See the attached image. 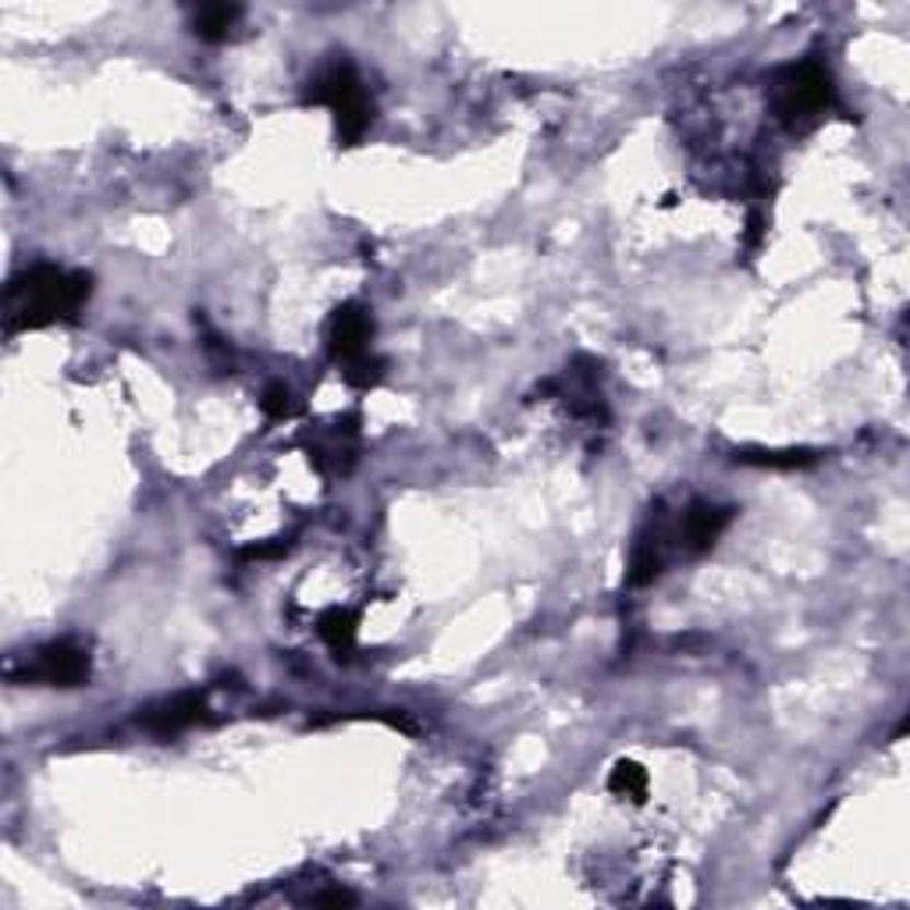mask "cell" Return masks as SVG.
I'll return each instance as SVG.
<instances>
[{"label":"cell","instance_id":"cell-2","mask_svg":"<svg viewBox=\"0 0 910 910\" xmlns=\"http://www.w3.org/2000/svg\"><path fill=\"white\" fill-rule=\"evenodd\" d=\"M310 100L313 104L331 107L335 132H338L341 147H355L370 128V121H374V104L366 100V90H363L360 75H355V68L346 61L331 65L317 82H313Z\"/></svg>","mask_w":910,"mask_h":910},{"label":"cell","instance_id":"cell-1","mask_svg":"<svg viewBox=\"0 0 910 910\" xmlns=\"http://www.w3.org/2000/svg\"><path fill=\"white\" fill-rule=\"evenodd\" d=\"M93 295V275L36 264L8 284V331H36L57 320H71Z\"/></svg>","mask_w":910,"mask_h":910},{"label":"cell","instance_id":"cell-13","mask_svg":"<svg viewBox=\"0 0 910 910\" xmlns=\"http://www.w3.org/2000/svg\"><path fill=\"white\" fill-rule=\"evenodd\" d=\"M658 573H662V555L654 551L651 545H640L633 551V559H630V573H626L630 587H644V583H651Z\"/></svg>","mask_w":910,"mask_h":910},{"label":"cell","instance_id":"cell-7","mask_svg":"<svg viewBox=\"0 0 910 910\" xmlns=\"http://www.w3.org/2000/svg\"><path fill=\"white\" fill-rule=\"evenodd\" d=\"M203 711H207V704L199 693H178V697H171V701L150 708V715L142 719V725L156 736H175L203 719Z\"/></svg>","mask_w":910,"mask_h":910},{"label":"cell","instance_id":"cell-9","mask_svg":"<svg viewBox=\"0 0 910 910\" xmlns=\"http://www.w3.org/2000/svg\"><path fill=\"white\" fill-rule=\"evenodd\" d=\"M736 463L765 466V469H804V466H815L818 455L807 448H744L736 452Z\"/></svg>","mask_w":910,"mask_h":910},{"label":"cell","instance_id":"cell-14","mask_svg":"<svg viewBox=\"0 0 910 910\" xmlns=\"http://www.w3.org/2000/svg\"><path fill=\"white\" fill-rule=\"evenodd\" d=\"M260 409L267 412L270 420H284L292 417L295 406H292V392L284 388V384H267V392L260 398Z\"/></svg>","mask_w":910,"mask_h":910},{"label":"cell","instance_id":"cell-10","mask_svg":"<svg viewBox=\"0 0 910 910\" xmlns=\"http://www.w3.org/2000/svg\"><path fill=\"white\" fill-rule=\"evenodd\" d=\"M317 630L324 637V644L331 648L338 658L346 651H352V644H355V616H352V611H341V608L324 611Z\"/></svg>","mask_w":910,"mask_h":910},{"label":"cell","instance_id":"cell-15","mask_svg":"<svg viewBox=\"0 0 910 910\" xmlns=\"http://www.w3.org/2000/svg\"><path fill=\"white\" fill-rule=\"evenodd\" d=\"M284 548V540H278V545H260V548H246L242 551V559H275V555H281Z\"/></svg>","mask_w":910,"mask_h":910},{"label":"cell","instance_id":"cell-5","mask_svg":"<svg viewBox=\"0 0 910 910\" xmlns=\"http://www.w3.org/2000/svg\"><path fill=\"white\" fill-rule=\"evenodd\" d=\"M374 338V317L360 303H346L335 310L331 324H327V346L338 363H349L355 355L366 352V341Z\"/></svg>","mask_w":910,"mask_h":910},{"label":"cell","instance_id":"cell-12","mask_svg":"<svg viewBox=\"0 0 910 910\" xmlns=\"http://www.w3.org/2000/svg\"><path fill=\"white\" fill-rule=\"evenodd\" d=\"M341 377H346V384H352V388H374V384L384 377V360L363 352V355H355V360L341 363Z\"/></svg>","mask_w":910,"mask_h":910},{"label":"cell","instance_id":"cell-4","mask_svg":"<svg viewBox=\"0 0 910 910\" xmlns=\"http://www.w3.org/2000/svg\"><path fill=\"white\" fill-rule=\"evenodd\" d=\"M832 104V79L815 61H801L779 71L775 79V110L782 121L810 118Z\"/></svg>","mask_w":910,"mask_h":910},{"label":"cell","instance_id":"cell-3","mask_svg":"<svg viewBox=\"0 0 910 910\" xmlns=\"http://www.w3.org/2000/svg\"><path fill=\"white\" fill-rule=\"evenodd\" d=\"M8 679L22 682V687H82L90 679V654L79 644H71V640H57V644L39 648L22 665L11 662Z\"/></svg>","mask_w":910,"mask_h":910},{"label":"cell","instance_id":"cell-8","mask_svg":"<svg viewBox=\"0 0 910 910\" xmlns=\"http://www.w3.org/2000/svg\"><path fill=\"white\" fill-rule=\"evenodd\" d=\"M242 8L238 4H203L192 19V33L203 43H221L238 25Z\"/></svg>","mask_w":910,"mask_h":910},{"label":"cell","instance_id":"cell-6","mask_svg":"<svg viewBox=\"0 0 910 910\" xmlns=\"http://www.w3.org/2000/svg\"><path fill=\"white\" fill-rule=\"evenodd\" d=\"M733 523L730 505H711V502H693L682 516V540L690 551H708L715 548V540L725 534V526Z\"/></svg>","mask_w":910,"mask_h":910},{"label":"cell","instance_id":"cell-11","mask_svg":"<svg viewBox=\"0 0 910 910\" xmlns=\"http://www.w3.org/2000/svg\"><path fill=\"white\" fill-rule=\"evenodd\" d=\"M608 790L616 796H630V801H644L648 796V768L637 761H619L608 775Z\"/></svg>","mask_w":910,"mask_h":910}]
</instances>
